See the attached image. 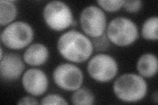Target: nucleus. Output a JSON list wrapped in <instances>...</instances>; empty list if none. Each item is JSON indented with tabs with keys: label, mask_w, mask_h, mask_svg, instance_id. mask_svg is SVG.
<instances>
[{
	"label": "nucleus",
	"mask_w": 158,
	"mask_h": 105,
	"mask_svg": "<svg viewBox=\"0 0 158 105\" xmlns=\"http://www.w3.org/2000/svg\"><path fill=\"white\" fill-rule=\"evenodd\" d=\"M41 104H67L66 100L57 94H49L42 99Z\"/></svg>",
	"instance_id": "nucleus-18"
},
{
	"label": "nucleus",
	"mask_w": 158,
	"mask_h": 105,
	"mask_svg": "<svg viewBox=\"0 0 158 105\" xmlns=\"http://www.w3.org/2000/svg\"><path fill=\"white\" fill-rule=\"evenodd\" d=\"M91 41L92 42L93 47L97 51H106L110 47V42L105 34H103L102 36L98 38H93V40Z\"/></svg>",
	"instance_id": "nucleus-17"
},
{
	"label": "nucleus",
	"mask_w": 158,
	"mask_h": 105,
	"mask_svg": "<svg viewBox=\"0 0 158 105\" xmlns=\"http://www.w3.org/2000/svg\"><path fill=\"white\" fill-rule=\"evenodd\" d=\"M57 47L64 59L76 63L86 61L94 50L91 39L75 30L63 34L58 39Z\"/></svg>",
	"instance_id": "nucleus-1"
},
{
	"label": "nucleus",
	"mask_w": 158,
	"mask_h": 105,
	"mask_svg": "<svg viewBox=\"0 0 158 105\" xmlns=\"http://www.w3.org/2000/svg\"><path fill=\"white\" fill-rule=\"evenodd\" d=\"M116 60L110 55L100 53L90 59L87 64V71L94 80L108 82L114 78L118 72Z\"/></svg>",
	"instance_id": "nucleus-6"
},
{
	"label": "nucleus",
	"mask_w": 158,
	"mask_h": 105,
	"mask_svg": "<svg viewBox=\"0 0 158 105\" xmlns=\"http://www.w3.org/2000/svg\"><path fill=\"white\" fill-rule=\"evenodd\" d=\"M157 92L156 91L154 95H153V101H154L156 103H157Z\"/></svg>",
	"instance_id": "nucleus-21"
},
{
	"label": "nucleus",
	"mask_w": 158,
	"mask_h": 105,
	"mask_svg": "<svg viewBox=\"0 0 158 105\" xmlns=\"http://www.w3.org/2000/svg\"><path fill=\"white\" fill-rule=\"evenodd\" d=\"M95 97L90 89L86 87H80L74 91L71 96V102L73 104L91 105L94 103Z\"/></svg>",
	"instance_id": "nucleus-14"
},
{
	"label": "nucleus",
	"mask_w": 158,
	"mask_h": 105,
	"mask_svg": "<svg viewBox=\"0 0 158 105\" xmlns=\"http://www.w3.org/2000/svg\"><path fill=\"white\" fill-rule=\"evenodd\" d=\"M43 17L45 22L53 30L61 31L72 26L74 21L71 9L60 1H52L44 8Z\"/></svg>",
	"instance_id": "nucleus-5"
},
{
	"label": "nucleus",
	"mask_w": 158,
	"mask_h": 105,
	"mask_svg": "<svg viewBox=\"0 0 158 105\" xmlns=\"http://www.w3.org/2000/svg\"><path fill=\"white\" fill-rule=\"evenodd\" d=\"M158 18L157 17H151L147 18L142 25V36L146 40H157Z\"/></svg>",
	"instance_id": "nucleus-15"
},
{
	"label": "nucleus",
	"mask_w": 158,
	"mask_h": 105,
	"mask_svg": "<svg viewBox=\"0 0 158 105\" xmlns=\"http://www.w3.org/2000/svg\"><path fill=\"white\" fill-rule=\"evenodd\" d=\"M24 64L19 55L9 53L0 59V75L2 80L13 82L21 76Z\"/></svg>",
	"instance_id": "nucleus-10"
},
{
	"label": "nucleus",
	"mask_w": 158,
	"mask_h": 105,
	"mask_svg": "<svg viewBox=\"0 0 158 105\" xmlns=\"http://www.w3.org/2000/svg\"><path fill=\"white\" fill-rule=\"evenodd\" d=\"M22 83L28 93L34 97H39L47 91L48 79L45 72L41 70L31 68L24 73Z\"/></svg>",
	"instance_id": "nucleus-9"
},
{
	"label": "nucleus",
	"mask_w": 158,
	"mask_h": 105,
	"mask_svg": "<svg viewBox=\"0 0 158 105\" xmlns=\"http://www.w3.org/2000/svg\"><path fill=\"white\" fill-rule=\"evenodd\" d=\"M34 38L32 26L26 22L15 21L8 24L1 34V41L5 46L19 50L28 46Z\"/></svg>",
	"instance_id": "nucleus-4"
},
{
	"label": "nucleus",
	"mask_w": 158,
	"mask_h": 105,
	"mask_svg": "<svg viewBox=\"0 0 158 105\" xmlns=\"http://www.w3.org/2000/svg\"><path fill=\"white\" fill-rule=\"evenodd\" d=\"M102 9L107 12H116L119 10L125 3L123 0H98L97 1Z\"/></svg>",
	"instance_id": "nucleus-16"
},
{
	"label": "nucleus",
	"mask_w": 158,
	"mask_h": 105,
	"mask_svg": "<svg viewBox=\"0 0 158 105\" xmlns=\"http://www.w3.org/2000/svg\"><path fill=\"white\" fill-rule=\"evenodd\" d=\"M113 92L121 101L136 103L144 99L148 92V84L140 75L123 74L113 83Z\"/></svg>",
	"instance_id": "nucleus-2"
},
{
	"label": "nucleus",
	"mask_w": 158,
	"mask_h": 105,
	"mask_svg": "<svg viewBox=\"0 0 158 105\" xmlns=\"http://www.w3.org/2000/svg\"><path fill=\"white\" fill-rule=\"evenodd\" d=\"M106 36L112 43L118 46H128L134 43L138 38L136 24L131 19L118 17L108 24Z\"/></svg>",
	"instance_id": "nucleus-3"
},
{
	"label": "nucleus",
	"mask_w": 158,
	"mask_h": 105,
	"mask_svg": "<svg viewBox=\"0 0 158 105\" xmlns=\"http://www.w3.org/2000/svg\"><path fill=\"white\" fill-rule=\"evenodd\" d=\"M49 57L48 47L40 43H34L30 46L24 51L23 60L27 64L38 67L45 63Z\"/></svg>",
	"instance_id": "nucleus-11"
},
{
	"label": "nucleus",
	"mask_w": 158,
	"mask_h": 105,
	"mask_svg": "<svg viewBox=\"0 0 158 105\" xmlns=\"http://www.w3.org/2000/svg\"><path fill=\"white\" fill-rule=\"evenodd\" d=\"M13 1H0V24L4 26L11 24L17 15V8Z\"/></svg>",
	"instance_id": "nucleus-13"
},
{
	"label": "nucleus",
	"mask_w": 158,
	"mask_h": 105,
	"mask_svg": "<svg viewBox=\"0 0 158 105\" xmlns=\"http://www.w3.org/2000/svg\"><path fill=\"white\" fill-rule=\"evenodd\" d=\"M142 6V2L140 0H136V1H132V0H128V1H125L123 4V7L128 13H136L138 12Z\"/></svg>",
	"instance_id": "nucleus-19"
},
{
	"label": "nucleus",
	"mask_w": 158,
	"mask_h": 105,
	"mask_svg": "<svg viewBox=\"0 0 158 105\" xmlns=\"http://www.w3.org/2000/svg\"><path fill=\"white\" fill-rule=\"evenodd\" d=\"M18 104H39L37 100L33 97L27 96L21 99L17 103Z\"/></svg>",
	"instance_id": "nucleus-20"
},
{
	"label": "nucleus",
	"mask_w": 158,
	"mask_h": 105,
	"mask_svg": "<svg viewBox=\"0 0 158 105\" xmlns=\"http://www.w3.org/2000/svg\"><path fill=\"white\" fill-rule=\"evenodd\" d=\"M136 69L142 77L149 78L155 76L158 69L157 57L150 53L143 54L138 60Z\"/></svg>",
	"instance_id": "nucleus-12"
},
{
	"label": "nucleus",
	"mask_w": 158,
	"mask_h": 105,
	"mask_svg": "<svg viewBox=\"0 0 158 105\" xmlns=\"http://www.w3.org/2000/svg\"><path fill=\"white\" fill-rule=\"evenodd\" d=\"M53 78L57 87L67 91H74L80 88L84 80L81 70L70 63L58 65L53 72Z\"/></svg>",
	"instance_id": "nucleus-8"
},
{
	"label": "nucleus",
	"mask_w": 158,
	"mask_h": 105,
	"mask_svg": "<svg viewBox=\"0 0 158 105\" xmlns=\"http://www.w3.org/2000/svg\"><path fill=\"white\" fill-rule=\"evenodd\" d=\"M80 23L82 30L87 36L96 38L105 34L107 18L101 8L95 6H89L82 11Z\"/></svg>",
	"instance_id": "nucleus-7"
}]
</instances>
